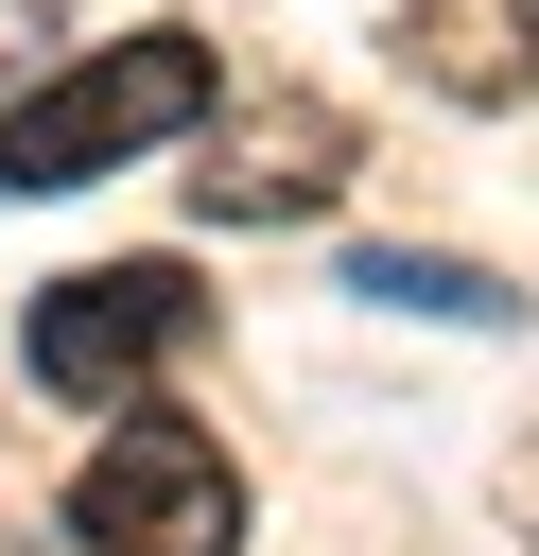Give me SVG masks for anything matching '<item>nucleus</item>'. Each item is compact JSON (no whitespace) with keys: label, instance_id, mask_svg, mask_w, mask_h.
<instances>
[{"label":"nucleus","instance_id":"obj_1","mask_svg":"<svg viewBox=\"0 0 539 556\" xmlns=\"http://www.w3.org/2000/svg\"><path fill=\"white\" fill-rule=\"evenodd\" d=\"M226 87H209V52L191 35H104V52H70L52 87H17L0 104V191H87V174H122V156H156V139H191Z\"/></svg>","mask_w":539,"mask_h":556},{"label":"nucleus","instance_id":"obj_2","mask_svg":"<svg viewBox=\"0 0 539 556\" xmlns=\"http://www.w3.org/2000/svg\"><path fill=\"white\" fill-rule=\"evenodd\" d=\"M70 539H87V556H243V469H226V434L174 417V400L104 417V452L70 469Z\"/></svg>","mask_w":539,"mask_h":556},{"label":"nucleus","instance_id":"obj_3","mask_svg":"<svg viewBox=\"0 0 539 556\" xmlns=\"http://www.w3.org/2000/svg\"><path fill=\"white\" fill-rule=\"evenodd\" d=\"M191 348V261H87V278H52L35 295V330H17V365L52 382V400H87V417H139V382Z\"/></svg>","mask_w":539,"mask_h":556},{"label":"nucleus","instance_id":"obj_4","mask_svg":"<svg viewBox=\"0 0 539 556\" xmlns=\"http://www.w3.org/2000/svg\"><path fill=\"white\" fill-rule=\"evenodd\" d=\"M348 191V104L313 87H261V104H209V156H191V208L209 226H296Z\"/></svg>","mask_w":539,"mask_h":556},{"label":"nucleus","instance_id":"obj_5","mask_svg":"<svg viewBox=\"0 0 539 556\" xmlns=\"http://www.w3.org/2000/svg\"><path fill=\"white\" fill-rule=\"evenodd\" d=\"M383 35H400V70H417L435 104H522V87H539V17H522V0H400Z\"/></svg>","mask_w":539,"mask_h":556},{"label":"nucleus","instance_id":"obj_6","mask_svg":"<svg viewBox=\"0 0 539 556\" xmlns=\"http://www.w3.org/2000/svg\"><path fill=\"white\" fill-rule=\"evenodd\" d=\"M348 295H383V313H452V330H504V313H522V278H487V261H452V243H365Z\"/></svg>","mask_w":539,"mask_h":556},{"label":"nucleus","instance_id":"obj_7","mask_svg":"<svg viewBox=\"0 0 539 556\" xmlns=\"http://www.w3.org/2000/svg\"><path fill=\"white\" fill-rule=\"evenodd\" d=\"M522 504H539V486H522Z\"/></svg>","mask_w":539,"mask_h":556}]
</instances>
